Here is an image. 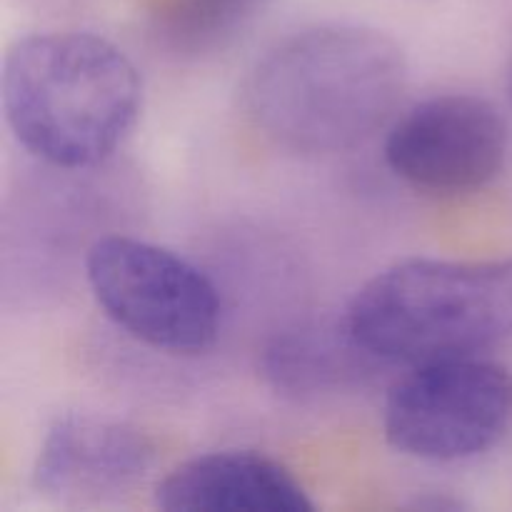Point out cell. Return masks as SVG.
<instances>
[{
    "label": "cell",
    "mask_w": 512,
    "mask_h": 512,
    "mask_svg": "<svg viewBox=\"0 0 512 512\" xmlns=\"http://www.w3.org/2000/svg\"><path fill=\"white\" fill-rule=\"evenodd\" d=\"M408 83L405 53L365 25H318L275 43L250 70L245 105L278 148L343 153L390 120Z\"/></svg>",
    "instance_id": "1"
},
{
    "label": "cell",
    "mask_w": 512,
    "mask_h": 512,
    "mask_svg": "<svg viewBox=\"0 0 512 512\" xmlns=\"http://www.w3.org/2000/svg\"><path fill=\"white\" fill-rule=\"evenodd\" d=\"M143 103L133 60L90 33L18 40L3 68V110L15 140L55 168L103 163L128 138Z\"/></svg>",
    "instance_id": "2"
},
{
    "label": "cell",
    "mask_w": 512,
    "mask_h": 512,
    "mask_svg": "<svg viewBox=\"0 0 512 512\" xmlns=\"http://www.w3.org/2000/svg\"><path fill=\"white\" fill-rule=\"evenodd\" d=\"M350 333L375 360L425 365L463 358L512 335V258H413L355 293Z\"/></svg>",
    "instance_id": "3"
},
{
    "label": "cell",
    "mask_w": 512,
    "mask_h": 512,
    "mask_svg": "<svg viewBox=\"0 0 512 512\" xmlns=\"http://www.w3.org/2000/svg\"><path fill=\"white\" fill-rule=\"evenodd\" d=\"M95 300L140 343L203 353L220 330V295L208 275L160 245L125 235L95 240L85 260Z\"/></svg>",
    "instance_id": "4"
},
{
    "label": "cell",
    "mask_w": 512,
    "mask_h": 512,
    "mask_svg": "<svg viewBox=\"0 0 512 512\" xmlns=\"http://www.w3.org/2000/svg\"><path fill=\"white\" fill-rule=\"evenodd\" d=\"M383 425L388 443L410 458H475L510 430L512 373L475 355L418 365L390 390Z\"/></svg>",
    "instance_id": "5"
},
{
    "label": "cell",
    "mask_w": 512,
    "mask_h": 512,
    "mask_svg": "<svg viewBox=\"0 0 512 512\" xmlns=\"http://www.w3.org/2000/svg\"><path fill=\"white\" fill-rule=\"evenodd\" d=\"M508 158V125L490 100L445 93L410 108L385 140V163L428 193H470L493 183Z\"/></svg>",
    "instance_id": "6"
},
{
    "label": "cell",
    "mask_w": 512,
    "mask_h": 512,
    "mask_svg": "<svg viewBox=\"0 0 512 512\" xmlns=\"http://www.w3.org/2000/svg\"><path fill=\"white\" fill-rule=\"evenodd\" d=\"M158 448L135 425L88 413L60 415L45 433L33 485L60 503L118 498L148 475Z\"/></svg>",
    "instance_id": "7"
},
{
    "label": "cell",
    "mask_w": 512,
    "mask_h": 512,
    "mask_svg": "<svg viewBox=\"0 0 512 512\" xmlns=\"http://www.w3.org/2000/svg\"><path fill=\"white\" fill-rule=\"evenodd\" d=\"M155 505L168 512H310L300 480L253 450H218L178 465L160 480Z\"/></svg>",
    "instance_id": "8"
},
{
    "label": "cell",
    "mask_w": 512,
    "mask_h": 512,
    "mask_svg": "<svg viewBox=\"0 0 512 512\" xmlns=\"http://www.w3.org/2000/svg\"><path fill=\"white\" fill-rule=\"evenodd\" d=\"M370 360L343 320L285 330L265 350L263 373L278 393L308 400L353 385Z\"/></svg>",
    "instance_id": "9"
},
{
    "label": "cell",
    "mask_w": 512,
    "mask_h": 512,
    "mask_svg": "<svg viewBox=\"0 0 512 512\" xmlns=\"http://www.w3.org/2000/svg\"><path fill=\"white\" fill-rule=\"evenodd\" d=\"M265 0H165L155 28L165 48L180 55H203L223 48L255 18Z\"/></svg>",
    "instance_id": "10"
},
{
    "label": "cell",
    "mask_w": 512,
    "mask_h": 512,
    "mask_svg": "<svg viewBox=\"0 0 512 512\" xmlns=\"http://www.w3.org/2000/svg\"><path fill=\"white\" fill-rule=\"evenodd\" d=\"M510 93H512V65H510Z\"/></svg>",
    "instance_id": "11"
}]
</instances>
